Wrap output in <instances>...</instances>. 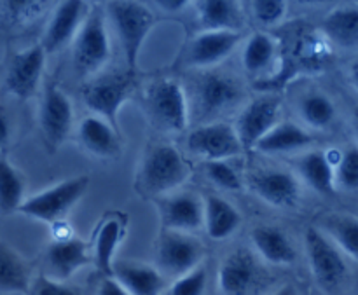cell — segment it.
<instances>
[{"label":"cell","mask_w":358,"mask_h":295,"mask_svg":"<svg viewBox=\"0 0 358 295\" xmlns=\"http://www.w3.org/2000/svg\"><path fill=\"white\" fill-rule=\"evenodd\" d=\"M278 70L257 80V89L278 91L301 73H317L332 59L331 42L324 34L308 23L290 24L278 41Z\"/></svg>","instance_id":"6da1fadb"},{"label":"cell","mask_w":358,"mask_h":295,"mask_svg":"<svg viewBox=\"0 0 358 295\" xmlns=\"http://www.w3.org/2000/svg\"><path fill=\"white\" fill-rule=\"evenodd\" d=\"M191 177V166L171 143H154L143 154L136 187L149 198H163L178 191Z\"/></svg>","instance_id":"7a4b0ae2"},{"label":"cell","mask_w":358,"mask_h":295,"mask_svg":"<svg viewBox=\"0 0 358 295\" xmlns=\"http://www.w3.org/2000/svg\"><path fill=\"white\" fill-rule=\"evenodd\" d=\"M143 112L156 129L182 133L191 119V101L184 87L173 79H157L143 91Z\"/></svg>","instance_id":"3957f363"},{"label":"cell","mask_w":358,"mask_h":295,"mask_svg":"<svg viewBox=\"0 0 358 295\" xmlns=\"http://www.w3.org/2000/svg\"><path fill=\"white\" fill-rule=\"evenodd\" d=\"M107 14L121 44L126 69L136 72L140 52L156 24L152 10L138 0H110Z\"/></svg>","instance_id":"277c9868"},{"label":"cell","mask_w":358,"mask_h":295,"mask_svg":"<svg viewBox=\"0 0 358 295\" xmlns=\"http://www.w3.org/2000/svg\"><path fill=\"white\" fill-rule=\"evenodd\" d=\"M243 86L231 73L205 70L194 79L192 105L199 124L213 122L215 117L231 112L243 101Z\"/></svg>","instance_id":"5b68a950"},{"label":"cell","mask_w":358,"mask_h":295,"mask_svg":"<svg viewBox=\"0 0 358 295\" xmlns=\"http://www.w3.org/2000/svg\"><path fill=\"white\" fill-rule=\"evenodd\" d=\"M136 86V72L119 70V72L101 73L87 80L80 87V96L91 114L105 119L108 124L119 129V112L122 105L131 98ZM121 131V129H119Z\"/></svg>","instance_id":"8992f818"},{"label":"cell","mask_w":358,"mask_h":295,"mask_svg":"<svg viewBox=\"0 0 358 295\" xmlns=\"http://www.w3.org/2000/svg\"><path fill=\"white\" fill-rule=\"evenodd\" d=\"M87 187H90L87 175L65 178L37 194L28 196L17 213L38 220V222L55 226V224L62 222L69 215L70 210L84 198Z\"/></svg>","instance_id":"52a82bcc"},{"label":"cell","mask_w":358,"mask_h":295,"mask_svg":"<svg viewBox=\"0 0 358 295\" xmlns=\"http://www.w3.org/2000/svg\"><path fill=\"white\" fill-rule=\"evenodd\" d=\"M110 58L107 20L100 9L90 10L83 28L72 42V63L79 75H94Z\"/></svg>","instance_id":"ba28073f"},{"label":"cell","mask_w":358,"mask_h":295,"mask_svg":"<svg viewBox=\"0 0 358 295\" xmlns=\"http://www.w3.org/2000/svg\"><path fill=\"white\" fill-rule=\"evenodd\" d=\"M304 245L315 282L329 292L338 290L348 276L345 254L320 227H308L304 233Z\"/></svg>","instance_id":"9c48e42d"},{"label":"cell","mask_w":358,"mask_h":295,"mask_svg":"<svg viewBox=\"0 0 358 295\" xmlns=\"http://www.w3.org/2000/svg\"><path fill=\"white\" fill-rule=\"evenodd\" d=\"M205 248L201 241L189 233L163 229L157 240L156 259L157 269L164 276L180 278L201 266Z\"/></svg>","instance_id":"30bf717a"},{"label":"cell","mask_w":358,"mask_h":295,"mask_svg":"<svg viewBox=\"0 0 358 295\" xmlns=\"http://www.w3.org/2000/svg\"><path fill=\"white\" fill-rule=\"evenodd\" d=\"M187 149L205 161H227L245 150L234 124L224 121L196 126L187 136Z\"/></svg>","instance_id":"8fae6325"},{"label":"cell","mask_w":358,"mask_h":295,"mask_svg":"<svg viewBox=\"0 0 358 295\" xmlns=\"http://www.w3.org/2000/svg\"><path fill=\"white\" fill-rule=\"evenodd\" d=\"M282 101L275 94H262L248 101L236 119V128L243 149H255L259 142L280 122Z\"/></svg>","instance_id":"7c38bea8"},{"label":"cell","mask_w":358,"mask_h":295,"mask_svg":"<svg viewBox=\"0 0 358 295\" xmlns=\"http://www.w3.org/2000/svg\"><path fill=\"white\" fill-rule=\"evenodd\" d=\"M163 229L192 234L205 226V199L192 191H175L157 198Z\"/></svg>","instance_id":"4fadbf2b"},{"label":"cell","mask_w":358,"mask_h":295,"mask_svg":"<svg viewBox=\"0 0 358 295\" xmlns=\"http://www.w3.org/2000/svg\"><path fill=\"white\" fill-rule=\"evenodd\" d=\"M248 187L273 208H294L301 199L297 175L278 168H259L248 175Z\"/></svg>","instance_id":"5bb4252c"},{"label":"cell","mask_w":358,"mask_h":295,"mask_svg":"<svg viewBox=\"0 0 358 295\" xmlns=\"http://www.w3.org/2000/svg\"><path fill=\"white\" fill-rule=\"evenodd\" d=\"M38 124L44 140L51 149H58L72 131V101L56 84H49L44 89L41 108H38Z\"/></svg>","instance_id":"9a60e30c"},{"label":"cell","mask_w":358,"mask_h":295,"mask_svg":"<svg viewBox=\"0 0 358 295\" xmlns=\"http://www.w3.org/2000/svg\"><path fill=\"white\" fill-rule=\"evenodd\" d=\"M45 56H48L45 49L42 48V44H37L16 52L10 58L3 86L13 96H16L17 100H28L37 93L44 73Z\"/></svg>","instance_id":"2e32d148"},{"label":"cell","mask_w":358,"mask_h":295,"mask_svg":"<svg viewBox=\"0 0 358 295\" xmlns=\"http://www.w3.org/2000/svg\"><path fill=\"white\" fill-rule=\"evenodd\" d=\"M261 278L262 273L254 254L238 248L220 262L217 285L222 295H250L257 290Z\"/></svg>","instance_id":"e0dca14e"},{"label":"cell","mask_w":358,"mask_h":295,"mask_svg":"<svg viewBox=\"0 0 358 295\" xmlns=\"http://www.w3.org/2000/svg\"><path fill=\"white\" fill-rule=\"evenodd\" d=\"M87 14H90V9H87L86 0H62L56 6L42 37L41 44L45 52L48 55L56 52L72 44L83 28Z\"/></svg>","instance_id":"ac0fdd59"},{"label":"cell","mask_w":358,"mask_h":295,"mask_svg":"<svg viewBox=\"0 0 358 295\" xmlns=\"http://www.w3.org/2000/svg\"><path fill=\"white\" fill-rule=\"evenodd\" d=\"M243 35L238 30H203L191 41L187 65L194 69H212L236 49Z\"/></svg>","instance_id":"d6986e66"},{"label":"cell","mask_w":358,"mask_h":295,"mask_svg":"<svg viewBox=\"0 0 358 295\" xmlns=\"http://www.w3.org/2000/svg\"><path fill=\"white\" fill-rule=\"evenodd\" d=\"M90 250L80 238L69 236L55 240L45 252V262L51 278L66 282L72 278L79 269L90 264Z\"/></svg>","instance_id":"ffe728a7"},{"label":"cell","mask_w":358,"mask_h":295,"mask_svg":"<svg viewBox=\"0 0 358 295\" xmlns=\"http://www.w3.org/2000/svg\"><path fill=\"white\" fill-rule=\"evenodd\" d=\"M79 142L91 156L114 159L121 154V131L98 115H87L77 129Z\"/></svg>","instance_id":"44dd1931"},{"label":"cell","mask_w":358,"mask_h":295,"mask_svg":"<svg viewBox=\"0 0 358 295\" xmlns=\"http://www.w3.org/2000/svg\"><path fill=\"white\" fill-rule=\"evenodd\" d=\"M112 276L129 295H161L166 287V276L157 266L136 261H117Z\"/></svg>","instance_id":"7402d4cb"},{"label":"cell","mask_w":358,"mask_h":295,"mask_svg":"<svg viewBox=\"0 0 358 295\" xmlns=\"http://www.w3.org/2000/svg\"><path fill=\"white\" fill-rule=\"evenodd\" d=\"M296 171L299 180L317 194L334 196L338 191L336 166L325 150H308L301 154L296 159Z\"/></svg>","instance_id":"603a6c76"},{"label":"cell","mask_w":358,"mask_h":295,"mask_svg":"<svg viewBox=\"0 0 358 295\" xmlns=\"http://www.w3.org/2000/svg\"><path fill=\"white\" fill-rule=\"evenodd\" d=\"M250 241L262 261L273 266H290L296 262V247L289 234L275 226H257L252 229Z\"/></svg>","instance_id":"cb8c5ba5"},{"label":"cell","mask_w":358,"mask_h":295,"mask_svg":"<svg viewBox=\"0 0 358 295\" xmlns=\"http://www.w3.org/2000/svg\"><path fill=\"white\" fill-rule=\"evenodd\" d=\"M313 145V136L301 124L290 121H280L261 142L255 145L254 150L262 154H292L299 150H306Z\"/></svg>","instance_id":"d4e9b609"},{"label":"cell","mask_w":358,"mask_h":295,"mask_svg":"<svg viewBox=\"0 0 358 295\" xmlns=\"http://www.w3.org/2000/svg\"><path fill=\"white\" fill-rule=\"evenodd\" d=\"M241 226V215L231 201L222 196L205 199V231L213 241H224L233 236Z\"/></svg>","instance_id":"484cf974"},{"label":"cell","mask_w":358,"mask_h":295,"mask_svg":"<svg viewBox=\"0 0 358 295\" xmlns=\"http://www.w3.org/2000/svg\"><path fill=\"white\" fill-rule=\"evenodd\" d=\"M196 13L203 30H241L243 13L238 0H196Z\"/></svg>","instance_id":"4316f807"},{"label":"cell","mask_w":358,"mask_h":295,"mask_svg":"<svg viewBox=\"0 0 358 295\" xmlns=\"http://www.w3.org/2000/svg\"><path fill=\"white\" fill-rule=\"evenodd\" d=\"M320 31L331 44L345 49L358 48V6H339L324 17Z\"/></svg>","instance_id":"83f0119b"},{"label":"cell","mask_w":358,"mask_h":295,"mask_svg":"<svg viewBox=\"0 0 358 295\" xmlns=\"http://www.w3.org/2000/svg\"><path fill=\"white\" fill-rule=\"evenodd\" d=\"M278 41L275 37L264 31H255L243 48V55H241L243 69L250 75L259 77L257 80H261L262 75L269 72L273 65L278 62Z\"/></svg>","instance_id":"f1b7e54d"},{"label":"cell","mask_w":358,"mask_h":295,"mask_svg":"<svg viewBox=\"0 0 358 295\" xmlns=\"http://www.w3.org/2000/svg\"><path fill=\"white\" fill-rule=\"evenodd\" d=\"M30 289L31 275L27 261L0 241V294H27Z\"/></svg>","instance_id":"f546056e"},{"label":"cell","mask_w":358,"mask_h":295,"mask_svg":"<svg viewBox=\"0 0 358 295\" xmlns=\"http://www.w3.org/2000/svg\"><path fill=\"white\" fill-rule=\"evenodd\" d=\"M320 229L331 238L336 247L358 262V217L350 213H329L320 220Z\"/></svg>","instance_id":"4dcf8cb0"},{"label":"cell","mask_w":358,"mask_h":295,"mask_svg":"<svg viewBox=\"0 0 358 295\" xmlns=\"http://www.w3.org/2000/svg\"><path fill=\"white\" fill-rule=\"evenodd\" d=\"M122 224L121 220L114 219H105L103 224L98 229L96 236H94V247H93V259L94 266L98 268V271L105 276H112L114 271V255L117 252L119 243L122 240Z\"/></svg>","instance_id":"1f68e13d"},{"label":"cell","mask_w":358,"mask_h":295,"mask_svg":"<svg viewBox=\"0 0 358 295\" xmlns=\"http://www.w3.org/2000/svg\"><path fill=\"white\" fill-rule=\"evenodd\" d=\"M299 115L304 124L311 129H329L336 121V105L331 98L320 91L306 93L299 100Z\"/></svg>","instance_id":"d6a6232c"},{"label":"cell","mask_w":358,"mask_h":295,"mask_svg":"<svg viewBox=\"0 0 358 295\" xmlns=\"http://www.w3.org/2000/svg\"><path fill=\"white\" fill-rule=\"evenodd\" d=\"M27 198V182L23 175L6 157L0 156V212H17Z\"/></svg>","instance_id":"836d02e7"},{"label":"cell","mask_w":358,"mask_h":295,"mask_svg":"<svg viewBox=\"0 0 358 295\" xmlns=\"http://www.w3.org/2000/svg\"><path fill=\"white\" fill-rule=\"evenodd\" d=\"M49 3L51 0H0V23L9 28L28 27Z\"/></svg>","instance_id":"e575fe53"},{"label":"cell","mask_w":358,"mask_h":295,"mask_svg":"<svg viewBox=\"0 0 358 295\" xmlns=\"http://www.w3.org/2000/svg\"><path fill=\"white\" fill-rule=\"evenodd\" d=\"M336 185L343 191H358V145L341 150L336 164Z\"/></svg>","instance_id":"d590c367"},{"label":"cell","mask_w":358,"mask_h":295,"mask_svg":"<svg viewBox=\"0 0 358 295\" xmlns=\"http://www.w3.org/2000/svg\"><path fill=\"white\" fill-rule=\"evenodd\" d=\"M205 173L212 184L224 191H241V177L227 161H205Z\"/></svg>","instance_id":"8d00e7d4"},{"label":"cell","mask_w":358,"mask_h":295,"mask_svg":"<svg viewBox=\"0 0 358 295\" xmlns=\"http://www.w3.org/2000/svg\"><path fill=\"white\" fill-rule=\"evenodd\" d=\"M252 14L262 27L280 24L287 16L289 2L287 0H250Z\"/></svg>","instance_id":"74e56055"},{"label":"cell","mask_w":358,"mask_h":295,"mask_svg":"<svg viewBox=\"0 0 358 295\" xmlns=\"http://www.w3.org/2000/svg\"><path fill=\"white\" fill-rule=\"evenodd\" d=\"M206 283H208V273L203 266H198L194 271L175 280L168 295H205Z\"/></svg>","instance_id":"f35d334b"},{"label":"cell","mask_w":358,"mask_h":295,"mask_svg":"<svg viewBox=\"0 0 358 295\" xmlns=\"http://www.w3.org/2000/svg\"><path fill=\"white\" fill-rule=\"evenodd\" d=\"M34 295H80V292L76 287H70L65 282L44 275L35 280Z\"/></svg>","instance_id":"ab89813d"},{"label":"cell","mask_w":358,"mask_h":295,"mask_svg":"<svg viewBox=\"0 0 358 295\" xmlns=\"http://www.w3.org/2000/svg\"><path fill=\"white\" fill-rule=\"evenodd\" d=\"M96 295H129L124 290V287L114 278V276H105L101 280L100 287H98V292Z\"/></svg>","instance_id":"60d3db41"},{"label":"cell","mask_w":358,"mask_h":295,"mask_svg":"<svg viewBox=\"0 0 358 295\" xmlns=\"http://www.w3.org/2000/svg\"><path fill=\"white\" fill-rule=\"evenodd\" d=\"M191 2L192 0H154V3H156L161 10L170 14L180 13V10H184Z\"/></svg>","instance_id":"b9f144b4"},{"label":"cell","mask_w":358,"mask_h":295,"mask_svg":"<svg viewBox=\"0 0 358 295\" xmlns=\"http://www.w3.org/2000/svg\"><path fill=\"white\" fill-rule=\"evenodd\" d=\"M7 142H9V121L0 108V150L6 149Z\"/></svg>","instance_id":"7bdbcfd3"},{"label":"cell","mask_w":358,"mask_h":295,"mask_svg":"<svg viewBox=\"0 0 358 295\" xmlns=\"http://www.w3.org/2000/svg\"><path fill=\"white\" fill-rule=\"evenodd\" d=\"M350 82L358 91V58L350 65Z\"/></svg>","instance_id":"ee69618b"},{"label":"cell","mask_w":358,"mask_h":295,"mask_svg":"<svg viewBox=\"0 0 358 295\" xmlns=\"http://www.w3.org/2000/svg\"><path fill=\"white\" fill-rule=\"evenodd\" d=\"M271 295H299V292H297L296 287L289 285V283H287V285L280 287L278 290H275V292H273Z\"/></svg>","instance_id":"f6af8a7d"},{"label":"cell","mask_w":358,"mask_h":295,"mask_svg":"<svg viewBox=\"0 0 358 295\" xmlns=\"http://www.w3.org/2000/svg\"><path fill=\"white\" fill-rule=\"evenodd\" d=\"M294 2L301 3V6H322V3L332 2V0H294Z\"/></svg>","instance_id":"bcb514c9"},{"label":"cell","mask_w":358,"mask_h":295,"mask_svg":"<svg viewBox=\"0 0 358 295\" xmlns=\"http://www.w3.org/2000/svg\"><path fill=\"white\" fill-rule=\"evenodd\" d=\"M352 121H353V129H355V135H357V138H358V107L355 108V110H353Z\"/></svg>","instance_id":"7dc6e473"}]
</instances>
